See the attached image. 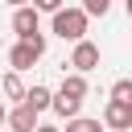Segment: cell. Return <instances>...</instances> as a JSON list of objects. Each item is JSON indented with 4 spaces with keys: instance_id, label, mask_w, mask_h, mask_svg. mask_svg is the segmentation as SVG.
I'll return each mask as SVG.
<instances>
[{
    "instance_id": "obj_17",
    "label": "cell",
    "mask_w": 132,
    "mask_h": 132,
    "mask_svg": "<svg viewBox=\"0 0 132 132\" xmlns=\"http://www.w3.org/2000/svg\"><path fill=\"white\" fill-rule=\"evenodd\" d=\"M0 124H8V107L4 103H0Z\"/></svg>"
},
{
    "instance_id": "obj_18",
    "label": "cell",
    "mask_w": 132,
    "mask_h": 132,
    "mask_svg": "<svg viewBox=\"0 0 132 132\" xmlns=\"http://www.w3.org/2000/svg\"><path fill=\"white\" fill-rule=\"evenodd\" d=\"M124 8H128V16H132V0H124Z\"/></svg>"
},
{
    "instance_id": "obj_2",
    "label": "cell",
    "mask_w": 132,
    "mask_h": 132,
    "mask_svg": "<svg viewBox=\"0 0 132 132\" xmlns=\"http://www.w3.org/2000/svg\"><path fill=\"white\" fill-rule=\"evenodd\" d=\"M87 12L82 8H58L54 12V37H62V41H82L87 37Z\"/></svg>"
},
{
    "instance_id": "obj_8",
    "label": "cell",
    "mask_w": 132,
    "mask_h": 132,
    "mask_svg": "<svg viewBox=\"0 0 132 132\" xmlns=\"http://www.w3.org/2000/svg\"><path fill=\"white\" fill-rule=\"evenodd\" d=\"M58 95H70V99H87V74H66L62 78V87H58Z\"/></svg>"
},
{
    "instance_id": "obj_9",
    "label": "cell",
    "mask_w": 132,
    "mask_h": 132,
    "mask_svg": "<svg viewBox=\"0 0 132 132\" xmlns=\"http://www.w3.org/2000/svg\"><path fill=\"white\" fill-rule=\"evenodd\" d=\"M25 103H33L37 111H45V107H54V91H50V87H41V82H33V87H29V95H25Z\"/></svg>"
},
{
    "instance_id": "obj_4",
    "label": "cell",
    "mask_w": 132,
    "mask_h": 132,
    "mask_svg": "<svg viewBox=\"0 0 132 132\" xmlns=\"http://www.w3.org/2000/svg\"><path fill=\"white\" fill-rule=\"evenodd\" d=\"M103 124H107L111 132H128V128H132V103L107 99V107H103Z\"/></svg>"
},
{
    "instance_id": "obj_10",
    "label": "cell",
    "mask_w": 132,
    "mask_h": 132,
    "mask_svg": "<svg viewBox=\"0 0 132 132\" xmlns=\"http://www.w3.org/2000/svg\"><path fill=\"white\" fill-rule=\"evenodd\" d=\"M54 111H58L62 120H74V116L82 111V99H70V95H58V91H54Z\"/></svg>"
},
{
    "instance_id": "obj_5",
    "label": "cell",
    "mask_w": 132,
    "mask_h": 132,
    "mask_svg": "<svg viewBox=\"0 0 132 132\" xmlns=\"http://www.w3.org/2000/svg\"><path fill=\"white\" fill-rule=\"evenodd\" d=\"M37 25H41V12H37L33 4L12 8V33H16V37H33V33H41Z\"/></svg>"
},
{
    "instance_id": "obj_16",
    "label": "cell",
    "mask_w": 132,
    "mask_h": 132,
    "mask_svg": "<svg viewBox=\"0 0 132 132\" xmlns=\"http://www.w3.org/2000/svg\"><path fill=\"white\" fill-rule=\"evenodd\" d=\"M37 132H62V128H54V124H37Z\"/></svg>"
},
{
    "instance_id": "obj_15",
    "label": "cell",
    "mask_w": 132,
    "mask_h": 132,
    "mask_svg": "<svg viewBox=\"0 0 132 132\" xmlns=\"http://www.w3.org/2000/svg\"><path fill=\"white\" fill-rule=\"evenodd\" d=\"M4 4H12V8H25V4H33V0H4Z\"/></svg>"
},
{
    "instance_id": "obj_14",
    "label": "cell",
    "mask_w": 132,
    "mask_h": 132,
    "mask_svg": "<svg viewBox=\"0 0 132 132\" xmlns=\"http://www.w3.org/2000/svg\"><path fill=\"white\" fill-rule=\"evenodd\" d=\"M33 8H37V12H50V16H54V12H58V8H66V4H62V0H33Z\"/></svg>"
},
{
    "instance_id": "obj_11",
    "label": "cell",
    "mask_w": 132,
    "mask_h": 132,
    "mask_svg": "<svg viewBox=\"0 0 132 132\" xmlns=\"http://www.w3.org/2000/svg\"><path fill=\"white\" fill-rule=\"evenodd\" d=\"M66 132H103V124L91 116H74V120H66Z\"/></svg>"
},
{
    "instance_id": "obj_12",
    "label": "cell",
    "mask_w": 132,
    "mask_h": 132,
    "mask_svg": "<svg viewBox=\"0 0 132 132\" xmlns=\"http://www.w3.org/2000/svg\"><path fill=\"white\" fill-rule=\"evenodd\" d=\"M111 99L132 103V78H116V82H111Z\"/></svg>"
},
{
    "instance_id": "obj_3",
    "label": "cell",
    "mask_w": 132,
    "mask_h": 132,
    "mask_svg": "<svg viewBox=\"0 0 132 132\" xmlns=\"http://www.w3.org/2000/svg\"><path fill=\"white\" fill-rule=\"evenodd\" d=\"M99 58H103V54H99V45H95V41H87V37H82V41H74V50H70V66H74L78 74L95 70V66H99Z\"/></svg>"
},
{
    "instance_id": "obj_6",
    "label": "cell",
    "mask_w": 132,
    "mask_h": 132,
    "mask_svg": "<svg viewBox=\"0 0 132 132\" xmlns=\"http://www.w3.org/2000/svg\"><path fill=\"white\" fill-rule=\"evenodd\" d=\"M37 116H41V111H37L33 103H16V107L8 111V128H12V132H37Z\"/></svg>"
},
{
    "instance_id": "obj_7",
    "label": "cell",
    "mask_w": 132,
    "mask_h": 132,
    "mask_svg": "<svg viewBox=\"0 0 132 132\" xmlns=\"http://www.w3.org/2000/svg\"><path fill=\"white\" fill-rule=\"evenodd\" d=\"M0 91H4L8 99H16V103H25V95H29V87L21 82V70H8V74L0 78Z\"/></svg>"
},
{
    "instance_id": "obj_13",
    "label": "cell",
    "mask_w": 132,
    "mask_h": 132,
    "mask_svg": "<svg viewBox=\"0 0 132 132\" xmlns=\"http://www.w3.org/2000/svg\"><path fill=\"white\" fill-rule=\"evenodd\" d=\"M107 8H111V0H82L87 16H107Z\"/></svg>"
},
{
    "instance_id": "obj_1",
    "label": "cell",
    "mask_w": 132,
    "mask_h": 132,
    "mask_svg": "<svg viewBox=\"0 0 132 132\" xmlns=\"http://www.w3.org/2000/svg\"><path fill=\"white\" fill-rule=\"evenodd\" d=\"M41 54H45V33L16 37V45L8 50V66H12V70H29V66H37V62H41Z\"/></svg>"
}]
</instances>
